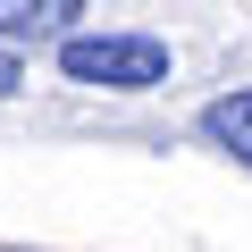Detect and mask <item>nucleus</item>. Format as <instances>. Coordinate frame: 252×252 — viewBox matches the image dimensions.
Returning <instances> with one entry per match:
<instances>
[{"label":"nucleus","instance_id":"obj_1","mask_svg":"<svg viewBox=\"0 0 252 252\" xmlns=\"http://www.w3.org/2000/svg\"><path fill=\"white\" fill-rule=\"evenodd\" d=\"M59 76L93 84V93H152V84H168V42L160 34H67Z\"/></svg>","mask_w":252,"mask_h":252},{"label":"nucleus","instance_id":"obj_2","mask_svg":"<svg viewBox=\"0 0 252 252\" xmlns=\"http://www.w3.org/2000/svg\"><path fill=\"white\" fill-rule=\"evenodd\" d=\"M84 0H0V42H67Z\"/></svg>","mask_w":252,"mask_h":252},{"label":"nucleus","instance_id":"obj_3","mask_svg":"<svg viewBox=\"0 0 252 252\" xmlns=\"http://www.w3.org/2000/svg\"><path fill=\"white\" fill-rule=\"evenodd\" d=\"M202 143H219L227 160L252 168V84H244V93H219V101L202 109Z\"/></svg>","mask_w":252,"mask_h":252},{"label":"nucleus","instance_id":"obj_4","mask_svg":"<svg viewBox=\"0 0 252 252\" xmlns=\"http://www.w3.org/2000/svg\"><path fill=\"white\" fill-rule=\"evenodd\" d=\"M17 84H26V59H17V42H0V101H9Z\"/></svg>","mask_w":252,"mask_h":252}]
</instances>
